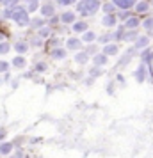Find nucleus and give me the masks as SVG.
<instances>
[{"label": "nucleus", "instance_id": "obj_1", "mask_svg": "<svg viewBox=\"0 0 153 158\" xmlns=\"http://www.w3.org/2000/svg\"><path fill=\"white\" fill-rule=\"evenodd\" d=\"M6 18H11V20H15L18 25H30V18H29V13H27V9L23 7V6H13V7H7L6 9V13H4Z\"/></svg>", "mask_w": 153, "mask_h": 158}, {"label": "nucleus", "instance_id": "obj_2", "mask_svg": "<svg viewBox=\"0 0 153 158\" xmlns=\"http://www.w3.org/2000/svg\"><path fill=\"white\" fill-rule=\"evenodd\" d=\"M100 7H102L100 0H82L80 4L77 6V11H79L82 16H93V15L98 13Z\"/></svg>", "mask_w": 153, "mask_h": 158}, {"label": "nucleus", "instance_id": "obj_3", "mask_svg": "<svg viewBox=\"0 0 153 158\" xmlns=\"http://www.w3.org/2000/svg\"><path fill=\"white\" fill-rule=\"evenodd\" d=\"M73 50V52H79L82 48V39H79V37H68L66 39V50Z\"/></svg>", "mask_w": 153, "mask_h": 158}, {"label": "nucleus", "instance_id": "obj_4", "mask_svg": "<svg viewBox=\"0 0 153 158\" xmlns=\"http://www.w3.org/2000/svg\"><path fill=\"white\" fill-rule=\"evenodd\" d=\"M102 53H105L107 57H114V55L119 53V46H117L116 43H109V44H105V46L102 48Z\"/></svg>", "mask_w": 153, "mask_h": 158}, {"label": "nucleus", "instance_id": "obj_5", "mask_svg": "<svg viewBox=\"0 0 153 158\" xmlns=\"http://www.w3.org/2000/svg\"><path fill=\"white\" fill-rule=\"evenodd\" d=\"M112 4L116 7L123 9V11H128V9L135 7V0H112Z\"/></svg>", "mask_w": 153, "mask_h": 158}, {"label": "nucleus", "instance_id": "obj_6", "mask_svg": "<svg viewBox=\"0 0 153 158\" xmlns=\"http://www.w3.org/2000/svg\"><path fill=\"white\" fill-rule=\"evenodd\" d=\"M59 22L66 23V25H73V23L77 22V15L73 13V11H64L62 15H61V20Z\"/></svg>", "mask_w": 153, "mask_h": 158}, {"label": "nucleus", "instance_id": "obj_7", "mask_svg": "<svg viewBox=\"0 0 153 158\" xmlns=\"http://www.w3.org/2000/svg\"><path fill=\"white\" fill-rule=\"evenodd\" d=\"M13 48H15V52L18 53V55H23V53H27V52H29L30 44L27 43V41H16Z\"/></svg>", "mask_w": 153, "mask_h": 158}, {"label": "nucleus", "instance_id": "obj_8", "mask_svg": "<svg viewBox=\"0 0 153 158\" xmlns=\"http://www.w3.org/2000/svg\"><path fill=\"white\" fill-rule=\"evenodd\" d=\"M71 29L75 34H84V32H87V22H84V20H79V22H75L71 25Z\"/></svg>", "mask_w": 153, "mask_h": 158}, {"label": "nucleus", "instance_id": "obj_9", "mask_svg": "<svg viewBox=\"0 0 153 158\" xmlns=\"http://www.w3.org/2000/svg\"><path fill=\"white\" fill-rule=\"evenodd\" d=\"M55 15V4H45L41 6V16L43 18H50Z\"/></svg>", "mask_w": 153, "mask_h": 158}, {"label": "nucleus", "instance_id": "obj_10", "mask_svg": "<svg viewBox=\"0 0 153 158\" xmlns=\"http://www.w3.org/2000/svg\"><path fill=\"white\" fill-rule=\"evenodd\" d=\"M107 60H109V57L100 52V53H96L95 57H93V64H95L96 68H103V66L107 64Z\"/></svg>", "mask_w": 153, "mask_h": 158}, {"label": "nucleus", "instance_id": "obj_11", "mask_svg": "<svg viewBox=\"0 0 153 158\" xmlns=\"http://www.w3.org/2000/svg\"><path fill=\"white\" fill-rule=\"evenodd\" d=\"M66 55H68V50H66V48L57 46V48H53V50H52V57L55 59V60H64Z\"/></svg>", "mask_w": 153, "mask_h": 158}, {"label": "nucleus", "instance_id": "obj_12", "mask_svg": "<svg viewBox=\"0 0 153 158\" xmlns=\"http://www.w3.org/2000/svg\"><path fill=\"white\" fill-rule=\"evenodd\" d=\"M135 80H137L139 84H142L146 80V64L144 62H141L137 68V71H135Z\"/></svg>", "mask_w": 153, "mask_h": 158}, {"label": "nucleus", "instance_id": "obj_13", "mask_svg": "<svg viewBox=\"0 0 153 158\" xmlns=\"http://www.w3.org/2000/svg\"><path fill=\"white\" fill-rule=\"evenodd\" d=\"M148 44H150V37L148 36H139L135 44H134V48H137V50H142V48H148Z\"/></svg>", "mask_w": 153, "mask_h": 158}, {"label": "nucleus", "instance_id": "obj_14", "mask_svg": "<svg viewBox=\"0 0 153 158\" xmlns=\"http://www.w3.org/2000/svg\"><path fill=\"white\" fill-rule=\"evenodd\" d=\"M116 23H117V20H116V16L114 15H105L103 16V20H102V25L103 27H109V29L116 27Z\"/></svg>", "mask_w": 153, "mask_h": 158}, {"label": "nucleus", "instance_id": "obj_15", "mask_svg": "<svg viewBox=\"0 0 153 158\" xmlns=\"http://www.w3.org/2000/svg\"><path fill=\"white\" fill-rule=\"evenodd\" d=\"M139 25H141V20L134 18V16H130V18H128L126 22H125V27H126L128 30H135V29L139 27Z\"/></svg>", "mask_w": 153, "mask_h": 158}, {"label": "nucleus", "instance_id": "obj_16", "mask_svg": "<svg viewBox=\"0 0 153 158\" xmlns=\"http://www.w3.org/2000/svg\"><path fill=\"white\" fill-rule=\"evenodd\" d=\"M89 60V55L86 52H77V55H75V62L77 64H87Z\"/></svg>", "mask_w": 153, "mask_h": 158}, {"label": "nucleus", "instance_id": "obj_17", "mask_svg": "<svg viewBox=\"0 0 153 158\" xmlns=\"http://www.w3.org/2000/svg\"><path fill=\"white\" fill-rule=\"evenodd\" d=\"M13 66H15V68H18V69H22V68H25V66H27V59L23 57V55H18V57L13 59Z\"/></svg>", "mask_w": 153, "mask_h": 158}, {"label": "nucleus", "instance_id": "obj_18", "mask_svg": "<svg viewBox=\"0 0 153 158\" xmlns=\"http://www.w3.org/2000/svg\"><path fill=\"white\" fill-rule=\"evenodd\" d=\"M37 7H39V2H37V0H25V9H27V13L37 11Z\"/></svg>", "mask_w": 153, "mask_h": 158}, {"label": "nucleus", "instance_id": "obj_19", "mask_svg": "<svg viewBox=\"0 0 153 158\" xmlns=\"http://www.w3.org/2000/svg\"><path fill=\"white\" fill-rule=\"evenodd\" d=\"M82 41L84 43H93V41H96V34L93 30H87V32L82 34Z\"/></svg>", "mask_w": 153, "mask_h": 158}, {"label": "nucleus", "instance_id": "obj_20", "mask_svg": "<svg viewBox=\"0 0 153 158\" xmlns=\"http://www.w3.org/2000/svg\"><path fill=\"white\" fill-rule=\"evenodd\" d=\"M13 153V144L0 142V155H11Z\"/></svg>", "mask_w": 153, "mask_h": 158}, {"label": "nucleus", "instance_id": "obj_21", "mask_svg": "<svg viewBox=\"0 0 153 158\" xmlns=\"http://www.w3.org/2000/svg\"><path fill=\"white\" fill-rule=\"evenodd\" d=\"M50 34H52V29H50V27H46V25H45L43 29L37 30V36L41 37V39H46V37H50Z\"/></svg>", "mask_w": 153, "mask_h": 158}, {"label": "nucleus", "instance_id": "obj_22", "mask_svg": "<svg viewBox=\"0 0 153 158\" xmlns=\"http://www.w3.org/2000/svg\"><path fill=\"white\" fill-rule=\"evenodd\" d=\"M30 27L32 29H43L45 27V20H41V18H34V20H30Z\"/></svg>", "mask_w": 153, "mask_h": 158}, {"label": "nucleus", "instance_id": "obj_23", "mask_svg": "<svg viewBox=\"0 0 153 158\" xmlns=\"http://www.w3.org/2000/svg\"><path fill=\"white\" fill-rule=\"evenodd\" d=\"M137 30H128V32H125V41H137Z\"/></svg>", "mask_w": 153, "mask_h": 158}, {"label": "nucleus", "instance_id": "obj_24", "mask_svg": "<svg viewBox=\"0 0 153 158\" xmlns=\"http://www.w3.org/2000/svg\"><path fill=\"white\" fill-rule=\"evenodd\" d=\"M148 9H150V6H148L146 2H137V4H135V11H137V13H148Z\"/></svg>", "mask_w": 153, "mask_h": 158}, {"label": "nucleus", "instance_id": "obj_25", "mask_svg": "<svg viewBox=\"0 0 153 158\" xmlns=\"http://www.w3.org/2000/svg\"><path fill=\"white\" fill-rule=\"evenodd\" d=\"M102 7H103V11H105V15H114V9H116V6H114L112 2H107V4H103Z\"/></svg>", "mask_w": 153, "mask_h": 158}, {"label": "nucleus", "instance_id": "obj_26", "mask_svg": "<svg viewBox=\"0 0 153 158\" xmlns=\"http://www.w3.org/2000/svg\"><path fill=\"white\" fill-rule=\"evenodd\" d=\"M9 50H11V44L6 41H0V55H6Z\"/></svg>", "mask_w": 153, "mask_h": 158}, {"label": "nucleus", "instance_id": "obj_27", "mask_svg": "<svg viewBox=\"0 0 153 158\" xmlns=\"http://www.w3.org/2000/svg\"><path fill=\"white\" fill-rule=\"evenodd\" d=\"M112 37H114V34H105V36L98 37V41H100V43H103V44H109Z\"/></svg>", "mask_w": 153, "mask_h": 158}, {"label": "nucleus", "instance_id": "obj_28", "mask_svg": "<svg viewBox=\"0 0 153 158\" xmlns=\"http://www.w3.org/2000/svg\"><path fill=\"white\" fill-rule=\"evenodd\" d=\"M18 2H20V0H0V4H2V6H6V7L18 6Z\"/></svg>", "mask_w": 153, "mask_h": 158}, {"label": "nucleus", "instance_id": "obj_29", "mask_svg": "<svg viewBox=\"0 0 153 158\" xmlns=\"http://www.w3.org/2000/svg\"><path fill=\"white\" fill-rule=\"evenodd\" d=\"M46 69H48V66H46V62H43V60L36 64V71H37V73H45Z\"/></svg>", "mask_w": 153, "mask_h": 158}, {"label": "nucleus", "instance_id": "obj_30", "mask_svg": "<svg viewBox=\"0 0 153 158\" xmlns=\"http://www.w3.org/2000/svg\"><path fill=\"white\" fill-rule=\"evenodd\" d=\"M9 66H11V62H7V60H0V73H7Z\"/></svg>", "mask_w": 153, "mask_h": 158}, {"label": "nucleus", "instance_id": "obj_31", "mask_svg": "<svg viewBox=\"0 0 153 158\" xmlns=\"http://www.w3.org/2000/svg\"><path fill=\"white\" fill-rule=\"evenodd\" d=\"M86 53H87V55H93V57H95L96 53H98V46H95V44H89V46H87V50H86Z\"/></svg>", "mask_w": 153, "mask_h": 158}, {"label": "nucleus", "instance_id": "obj_32", "mask_svg": "<svg viewBox=\"0 0 153 158\" xmlns=\"http://www.w3.org/2000/svg\"><path fill=\"white\" fill-rule=\"evenodd\" d=\"M89 75H91V77H93V78H96V77H100V75H102V68H91V71H89Z\"/></svg>", "mask_w": 153, "mask_h": 158}, {"label": "nucleus", "instance_id": "obj_33", "mask_svg": "<svg viewBox=\"0 0 153 158\" xmlns=\"http://www.w3.org/2000/svg\"><path fill=\"white\" fill-rule=\"evenodd\" d=\"M142 27H144L146 30H153V18H148V20H144V22H142Z\"/></svg>", "mask_w": 153, "mask_h": 158}, {"label": "nucleus", "instance_id": "obj_34", "mask_svg": "<svg viewBox=\"0 0 153 158\" xmlns=\"http://www.w3.org/2000/svg\"><path fill=\"white\" fill-rule=\"evenodd\" d=\"M150 59H151V50H148V48H146V50L142 52V62L146 64V60H150Z\"/></svg>", "mask_w": 153, "mask_h": 158}, {"label": "nucleus", "instance_id": "obj_35", "mask_svg": "<svg viewBox=\"0 0 153 158\" xmlns=\"http://www.w3.org/2000/svg\"><path fill=\"white\" fill-rule=\"evenodd\" d=\"M41 43H43V39H41L39 36H36L34 39H32V43H30V44H32V46H39Z\"/></svg>", "mask_w": 153, "mask_h": 158}, {"label": "nucleus", "instance_id": "obj_36", "mask_svg": "<svg viewBox=\"0 0 153 158\" xmlns=\"http://www.w3.org/2000/svg\"><path fill=\"white\" fill-rule=\"evenodd\" d=\"M57 4H61V6H73L75 0H57Z\"/></svg>", "mask_w": 153, "mask_h": 158}, {"label": "nucleus", "instance_id": "obj_37", "mask_svg": "<svg viewBox=\"0 0 153 158\" xmlns=\"http://www.w3.org/2000/svg\"><path fill=\"white\" fill-rule=\"evenodd\" d=\"M7 137V131H6V128H0V140H4Z\"/></svg>", "mask_w": 153, "mask_h": 158}, {"label": "nucleus", "instance_id": "obj_38", "mask_svg": "<svg viewBox=\"0 0 153 158\" xmlns=\"http://www.w3.org/2000/svg\"><path fill=\"white\" fill-rule=\"evenodd\" d=\"M119 18H121V20H128V18H130V15H128V11H123V13L119 15Z\"/></svg>", "mask_w": 153, "mask_h": 158}, {"label": "nucleus", "instance_id": "obj_39", "mask_svg": "<svg viewBox=\"0 0 153 158\" xmlns=\"http://www.w3.org/2000/svg\"><path fill=\"white\" fill-rule=\"evenodd\" d=\"M151 6H153V0H151Z\"/></svg>", "mask_w": 153, "mask_h": 158}, {"label": "nucleus", "instance_id": "obj_40", "mask_svg": "<svg viewBox=\"0 0 153 158\" xmlns=\"http://www.w3.org/2000/svg\"><path fill=\"white\" fill-rule=\"evenodd\" d=\"M151 36H153V34H151Z\"/></svg>", "mask_w": 153, "mask_h": 158}]
</instances>
